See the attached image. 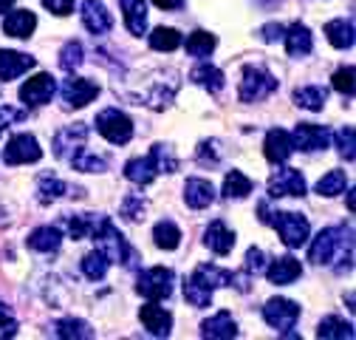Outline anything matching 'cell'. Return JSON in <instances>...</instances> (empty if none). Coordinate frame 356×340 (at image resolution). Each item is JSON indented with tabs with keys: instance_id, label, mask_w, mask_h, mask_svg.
<instances>
[{
	"instance_id": "47",
	"label": "cell",
	"mask_w": 356,
	"mask_h": 340,
	"mask_svg": "<svg viewBox=\"0 0 356 340\" xmlns=\"http://www.w3.org/2000/svg\"><path fill=\"white\" fill-rule=\"evenodd\" d=\"M15 334H17V320L6 304H0V340L15 337Z\"/></svg>"
},
{
	"instance_id": "15",
	"label": "cell",
	"mask_w": 356,
	"mask_h": 340,
	"mask_svg": "<svg viewBox=\"0 0 356 340\" xmlns=\"http://www.w3.org/2000/svg\"><path fill=\"white\" fill-rule=\"evenodd\" d=\"M60 91H63V100L68 108H85L94 97H99V85L85 77H71L63 82Z\"/></svg>"
},
{
	"instance_id": "31",
	"label": "cell",
	"mask_w": 356,
	"mask_h": 340,
	"mask_svg": "<svg viewBox=\"0 0 356 340\" xmlns=\"http://www.w3.org/2000/svg\"><path fill=\"white\" fill-rule=\"evenodd\" d=\"M325 37H328V42L334 49H350L353 46V20L348 17H339V20H331V23H325Z\"/></svg>"
},
{
	"instance_id": "36",
	"label": "cell",
	"mask_w": 356,
	"mask_h": 340,
	"mask_svg": "<svg viewBox=\"0 0 356 340\" xmlns=\"http://www.w3.org/2000/svg\"><path fill=\"white\" fill-rule=\"evenodd\" d=\"M147 40H150V49H156V52H175V49L184 42L181 34H178L175 29H170V26L153 29V31L147 34Z\"/></svg>"
},
{
	"instance_id": "24",
	"label": "cell",
	"mask_w": 356,
	"mask_h": 340,
	"mask_svg": "<svg viewBox=\"0 0 356 340\" xmlns=\"http://www.w3.org/2000/svg\"><path fill=\"white\" fill-rule=\"evenodd\" d=\"M286 49H289V57H305L311 54V49H314V37H311L308 26L305 23H294L291 29H286Z\"/></svg>"
},
{
	"instance_id": "6",
	"label": "cell",
	"mask_w": 356,
	"mask_h": 340,
	"mask_svg": "<svg viewBox=\"0 0 356 340\" xmlns=\"http://www.w3.org/2000/svg\"><path fill=\"white\" fill-rule=\"evenodd\" d=\"M350 241V227H325L308 247V261L317 267H328L337 255L345 249V244Z\"/></svg>"
},
{
	"instance_id": "16",
	"label": "cell",
	"mask_w": 356,
	"mask_h": 340,
	"mask_svg": "<svg viewBox=\"0 0 356 340\" xmlns=\"http://www.w3.org/2000/svg\"><path fill=\"white\" fill-rule=\"evenodd\" d=\"M79 15H82V26L91 31L94 37L108 34L113 29V17H111V12L105 9V3H99V0H85Z\"/></svg>"
},
{
	"instance_id": "34",
	"label": "cell",
	"mask_w": 356,
	"mask_h": 340,
	"mask_svg": "<svg viewBox=\"0 0 356 340\" xmlns=\"http://www.w3.org/2000/svg\"><path fill=\"white\" fill-rule=\"evenodd\" d=\"M97 222H99L97 212H74V216H65V227H68V235L74 241H82V238L91 235Z\"/></svg>"
},
{
	"instance_id": "13",
	"label": "cell",
	"mask_w": 356,
	"mask_h": 340,
	"mask_svg": "<svg viewBox=\"0 0 356 340\" xmlns=\"http://www.w3.org/2000/svg\"><path fill=\"white\" fill-rule=\"evenodd\" d=\"M308 190L305 179L297 167H283L272 176L269 182V199H283V196H294V199H302Z\"/></svg>"
},
{
	"instance_id": "21",
	"label": "cell",
	"mask_w": 356,
	"mask_h": 340,
	"mask_svg": "<svg viewBox=\"0 0 356 340\" xmlns=\"http://www.w3.org/2000/svg\"><path fill=\"white\" fill-rule=\"evenodd\" d=\"M204 244L215 252V255H229L232 252V247H235V233L220 222V219H215L209 227H207V233H204Z\"/></svg>"
},
{
	"instance_id": "14",
	"label": "cell",
	"mask_w": 356,
	"mask_h": 340,
	"mask_svg": "<svg viewBox=\"0 0 356 340\" xmlns=\"http://www.w3.org/2000/svg\"><path fill=\"white\" fill-rule=\"evenodd\" d=\"M40 156H42V148L31 134L12 137L6 142V150H3V162L6 164H29V162H37Z\"/></svg>"
},
{
	"instance_id": "38",
	"label": "cell",
	"mask_w": 356,
	"mask_h": 340,
	"mask_svg": "<svg viewBox=\"0 0 356 340\" xmlns=\"http://www.w3.org/2000/svg\"><path fill=\"white\" fill-rule=\"evenodd\" d=\"M153 241L159 249H178V244H181V230L172 222H159L153 227Z\"/></svg>"
},
{
	"instance_id": "32",
	"label": "cell",
	"mask_w": 356,
	"mask_h": 340,
	"mask_svg": "<svg viewBox=\"0 0 356 340\" xmlns=\"http://www.w3.org/2000/svg\"><path fill=\"white\" fill-rule=\"evenodd\" d=\"M328 100V91L323 85H302V88H294V102L305 111H323Z\"/></svg>"
},
{
	"instance_id": "33",
	"label": "cell",
	"mask_w": 356,
	"mask_h": 340,
	"mask_svg": "<svg viewBox=\"0 0 356 340\" xmlns=\"http://www.w3.org/2000/svg\"><path fill=\"white\" fill-rule=\"evenodd\" d=\"M94 334L97 332L91 329V323H85L79 318H63V320L54 323V337H63V340H71V337L88 340V337H94Z\"/></svg>"
},
{
	"instance_id": "1",
	"label": "cell",
	"mask_w": 356,
	"mask_h": 340,
	"mask_svg": "<svg viewBox=\"0 0 356 340\" xmlns=\"http://www.w3.org/2000/svg\"><path fill=\"white\" fill-rule=\"evenodd\" d=\"M88 134L91 128L85 122H74V125H65L63 131H57L51 148H54V156L68 162L74 170H82V173H105L108 170V162L102 156H94L85 150V142H88Z\"/></svg>"
},
{
	"instance_id": "2",
	"label": "cell",
	"mask_w": 356,
	"mask_h": 340,
	"mask_svg": "<svg viewBox=\"0 0 356 340\" xmlns=\"http://www.w3.org/2000/svg\"><path fill=\"white\" fill-rule=\"evenodd\" d=\"M175 170H178V159L172 156L170 145L159 142V145L150 148V153H147L145 159H130V162L124 164V179L133 182V185H139V187H145V185H150L156 176H161V173H175Z\"/></svg>"
},
{
	"instance_id": "41",
	"label": "cell",
	"mask_w": 356,
	"mask_h": 340,
	"mask_svg": "<svg viewBox=\"0 0 356 340\" xmlns=\"http://www.w3.org/2000/svg\"><path fill=\"white\" fill-rule=\"evenodd\" d=\"M345 185H348L345 170H331V173H325V176L317 182V193L331 199V196H339V193L345 190Z\"/></svg>"
},
{
	"instance_id": "25",
	"label": "cell",
	"mask_w": 356,
	"mask_h": 340,
	"mask_svg": "<svg viewBox=\"0 0 356 340\" xmlns=\"http://www.w3.org/2000/svg\"><path fill=\"white\" fill-rule=\"evenodd\" d=\"M60 244H63V233H60V227H51V224L37 227L26 238V247L34 249V252H57Z\"/></svg>"
},
{
	"instance_id": "40",
	"label": "cell",
	"mask_w": 356,
	"mask_h": 340,
	"mask_svg": "<svg viewBox=\"0 0 356 340\" xmlns=\"http://www.w3.org/2000/svg\"><path fill=\"white\" fill-rule=\"evenodd\" d=\"M82 63H85L82 42H76V40H68L65 46L60 49V68H63V71H68V74H74V71H76Z\"/></svg>"
},
{
	"instance_id": "50",
	"label": "cell",
	"mask_w": 356,
	"mask_h": 340,
	"mask_svg": "<svg viewBox=\"0 0 356 340\" xmlns=\"http://www.w3.org/2000/svg\"><path fill=\"white\" fill-rule=\"evenodd\" d=\"M42 6H46L49 12H54L57 17H65L74 12V0H42Z\"/></svg>"
},
{
	"instance_id": "30",
	"label": "cell",
	"mask_w": 356,
	"mask_h": 340,
	"mask_svg": "<svg viewBox=\"0 0 356 340\" xmlns=\"http://www.w3.org/2000/svg\"><path fill=\"white\" fill-rule=\"evenodd\" d=\"M190 79H193L195 85H201V88H207L209 94H218L220 88H224V71L215 68V65H209V63L195 65V68L190 71Z\"/></svg>"
},
{
	"instance_id": "54",
	"label": "cell",
	"mask_w": 356,
	"mask_h": 340,
	"mask_svg": "<svg viewBox=\"0 0 356 340\" xmlns=\"http://www.w3.org/2000/svg\"><path fill=\"white\" fill-rule=\"evenodd\" d=\"M3 212H6V210H3V207H0V227H3V224L9 222V219H3Z\"/></svg>"
},
{
	"instance_id": "23",
	"label": "cell",
	"mask_w": 356,
	"mask_h": 340,
	"mask_svg": "<svg viewBox=\"0 0 356 340\" xmlns=\"http://www.w3.org/2000/svg\"><path fill=\"white\" fill-rule=\"evenodd\" d=\"M201 337H212V340H229L238 337V323L229 312H218L209 320L201 323Z\"/></svg>"
},
{
	"instance_id": "43",
	"label": "cell",
	"mask_w": 356,
	"mask_h": 340,
	"mask_svg": "<svg viewBox=\"0 0 356 340\" xmlns=\"http://www.w3.org/2000/svg\"><path fill=\"white\" fill-rule=\"evenodd\" d=\"M331 82H334V88L342 94V97H353V65H345V68H339L334 77H331Z\"/></svg>"
},
{
	"instance_id": "44",
	"label": "cell",
	"mask_w": 356,
	"mask_h": 340,
	"mask_svg": "<svg viewBox=\"0 0 356 340\" xmlns=\"http://www.w3.org/2000/svg\"><path fill=\"white\" fill-rule=\"evenodd\" d=\"M353 128L350 125H345V128H339V131H337V148H339V153H342V159L345 162H353Z\"/></svg>"
},
{
	"instance_id": "11",
	"label": "cell",
	"mask_w": 356,
	"mask_h": 340,
	"mask_svg": "<svg viewBox=\"0 0 356 340\" xmlns=\"http://www.w3.org/2000/svg\"><path fill=\"white\" fill-rule=\"evenodd\" d=\"M294 150L302 153H314V150H325L331 145V131L325 125H314V122H300L291 134Z\"/></svg>"
},
{
	"instance_id": "17",
	"label": "cell",
	"mask_w": 356,
	"mask_h": 340,
	"mask_svg": "<svg viewBox=\"0 0 356 340\" xmlns=\"http://www.w3.org/2000/svg\"><path fill=\"white\" fill-rule=\"evenodd\" d=\"M263 153L272 164H283L289 162V156L294 153V142H291V134L283 131V128H272L266 134V142H263Z\"/></svg>"
},
{
	"instance_id": "7",
	"label": "cell",
	"mask_w": 356,
	"mask_h": 340,
	"mask_svg": "<svg viewBox=\"0 0 356 340\" xmlns=\"http://www.w3.org/2000/svg\"><path fill=\"white\" fill-rule=\"evenodd\" d=\"M277 88H280V82L275 74H269L260 65H246L238 94H241V102H260V100H269Z\"/></svg>"
},
{
	"instance_id": "27",
	"label": "cell",
	"mask_w": 356,
	"mask_h": 340,
	"mask_svg": "<svg viewBox=\"0 0 356 340\" xmlns=\"http://www.w3.org/2000/svg\"><path fill=\"white\" fill-rule=\"evenodd\" d=\"M34 29H37V17H34V12H29V9H15V12H9L6 20H3V31H6L9 37L26 40V37H31Z\"/></svg>"
},
{
	"instance_id": "9",
	"label": "cell",
	"mask_w": 356,
	"mask_h": 340,
	"mask_svg": "<svg viewBox=\"0 0 356 340\" xmlns=\"http://www.w3.org/2000/svg\"><path fill=\"white\" fill-rule=\"evenodd\" d=\"M263 320L269 323L272 329L289 334V337H297L291 329L300 320V304L289 301V298H272V301L263 307Z\"/></svg>"
},
{
	"instance_id": "45",
	"label": "cell",
	"mask_w": 356,
	"mask_h": 340,
	"mask_svg": "<svg viewBox=\"0 0 356 340\" xmlns=\"http://www.w3.org/2000/svg\"><path fill=\"white\" fill-rule=\"evenodd\" d=\"M198 162H201V164H209V167H215V164L220 162L218 139H207V142L198 145Z\"/></svg>"
},
{
	"instance_id": "28",
	"label": "cell",
	"mask_w": 356,
	"mask_h": 340,
	"mask_svg": "<svg viewBox=\"0 0 356 340\" xmlns=\"http://www.w3.org/2000/svg\"><path fill=\"white\" fill-rule=\"evenodd\" d=\"M68 193H71V187L63 179H57L54 173H42L37 179V201L40 204H54V201L65 199Z\"/></svg>"
},
{
	"instance_id": "10",
	"label": "cell",
	"mask_w": 356,
	"mask_h": 340,
	"mask_svg": "<svg viewBox=\"0 0 356 340\" xmlns=\"http://www.w3.org/2000/svg\"><path fill=\"white\" fill-rule=\"evenodd\" d=\"M172 284H175V272L167 270V267H153V270H145L139 275V284H136V292L147 301H164L172 292Z\"/></svg>"
},
{
	"instance_id": "4",
	"label": "cell",
	"mask_w": 356,
	"mask_h": 340,
	"mask_svg": "<svg viewBox=\"0 0 356 340\" xmlns=\"http://www.w3.org/2000/svg\"><path fill=\"white\" fill-rule=\"evenodd\" d=\"M257 212H260V222H263V224H272V227L280 233L283 244L291 247V249L302 247V244L308 241V235H311V224H308L305 216H300V212H289V210H286V212H280V210L272 212L266 201L257 204Z\"/></svg>"
},
{
	"instance_id": "53",
	"label": "cell",
	"mask_w": 356,
	"mask_h": 340,
	"mask_svg": "<svg viewBox=\"0 0 356 340\" xmlns=\"http://www.w3.org/2000/svg\"><path fill=\"white\" fill-rule=\"evenodd\" d=\"M348 210H350V212H353V187H350V190H348Z\"/></svg>"
},
{
	"instance_id": "19",
	"label": "cell",
	"mask_w": 356,
	"mask_h": 340,
	"mask_svg": "<svg viewBox=\"0 0 356 340\" xmlns=\"http://www.w3.org/2000/svg\"><path fill=\"white\" fill-rule=\"evenodd\" d=\"M139 318L145 323V329L153 334V337H167L172 332V315L164 309V307H156V301H150L147 307L139 309Z\"/></svg>"
},
{
	"instance_id": "26",
	"label": "cell",
	"mask_w": 356,
	"mask_h": 340,
	"mask_svg": "<svg viewBox=\"0 0 356 340\" xmlns=\"http://www.w3.org/2000/svg\"><path fill=\"white\" fill-rule=\"evenodd\" d=\"M184 201L193 210H207L215 201L212 182H207V179H187V185H184Z\"/></svg>"
},
{
	"instance_id": "12",
	"label": "cell",
	"mask_w": 356,
	"mask_h": 340,
	"mask_svg": "<svg viewBox=\"0 0 356 340\" xmlns=\"http://www.w3.org/2000/svg\"><path fill=\"white\" fill-rule=\"evenodd\" d=\"M54 91H57V79L51 74H37L20 85V100L26 102V108H40L51 102Z\"/></svg>"
},
{
	"instance_id": "29",
	"label": "cell",
	"mask_w": 356,
	"mask_h": 340,
	"mask_svg": "<svg viewBox=\"0 0 356 340\" xmlns=\"http://www.w3.org/2000/svg\"><path fill=\"white\" fill-rule=\"evenodd\" d=\"M353 334H356L353 323H348V320H342L337 315L323 318L320 326H317V337L320 340H353Z\"/></svg>"
},
{
	"instance_id": "39",
	"label": "cell",
	"mask_w": 356,
	"mask_h": 340,
	"mask_svg": "<svg viewBox=\"0 0 356 340\" xmlns=\"http://www.w3.org/2000/svg\"><path fill=\"white\" fill-rule=\"evenodd\" d=\"M252 179L243 176L241 170H232V173H227L224 179V199H246L252 193Z\"/></svg>"
},
{
	"instance_id": "51",
	"label": "cell",
	"mask_w": 356,
	"mask_h": 340,
	"mask_svg": "<svg viewBox=\"0 0 356 340\" xmlns=\"http://www.w3.org/2000/svg\"><path fill=\"white\" fill-rule=\"evenodd\" d=\"M153 3L159 9H164V12H175V9H184L187 0H153Z\"/></svg>"
},
{
	"instance_id": "18",
	"label": "cell",
	"mask_w": 356,
	"mask_h": 340,
	"mask_svg": "<svg viewBox=\"0 0 356 340\" xmlns=\"http://www.w3.org/2000/svg\"><path fill=\"white\" fill-rule=\"evenodd\" d=\"M37 60L31 54H23V52H9V49H0V79L9 82V79H17L23 77L29 68H34Z\"/></svg>"
},
{
	"instance_id": "49",
	"label": "cell",
	"mask_w": 356,
	"mask_h": 340,
	"mask_svg": "<svg viewBox=\"0 0 356 340\" xmlns=\"http://www.w3.org/2000/svg\"><path fill=\"white\" fill-rule=\"evenodd\" d=\"M260 37H263L266 42H280V40L286 37V26H280V23H266V26L260 29Z\"/></svg>"
},
{
	"instance_id": "46",
	"label": "cell",
	"mask_w": 356,
	"mask_h": 340,
	"mask_svg": "<svg viewBox=\"0 0 356 340\" xmlns=\"http://www.w3.org/2000/svg\"><path fill=\"white\" fill-rule=\"evenodd\" d=\"M29 114L20 111V108H12V105H0V134H6V128L23 122Z\"/></svg>"
},
{
	"instance_id": "52",
	"label": "cell",
	"mask_w": 356,
	"mask_h": 340,
	"mask_svg": "<svg viewBox=\"0 0 356 340\" xmlns=\"http://www.w3.org/2000/svg\"><path fill=\"white\" fill-rule=\"evenodd\" d=\"M15 6V0H0V15H6Z\"/></svg>"
},
{
	"instance_id": "48",
	"label": "cell",
	"mask_w": 356,
	"mask_h": 340,
	"mask_svg": "<svg viewBox=\"0 0 356 340\" xmlns=\"http://www.w3.org/2000/svg\"><path fill=\"white\" fill-rule=\"evenodd\" d=\"M243 267H246L249 275H252V272H254V275L263 272V270H266V255H263V249L249 247V249H246V264H243Z\"/></svg>"
},
{
	"instance_id": "20",
	"label": "cell",
	"mask_w": 356,
	"mask_h": 340,
	"mask_svg": "<svg viewBox=\"0 0 356 340\" xmlns=\"http://www.w3.org/2000/svg\"><path fill=\"white\" fill-rule=\"evenodd\" d=\"M263 272H266V278H269L272 284L286 286V284H294L302 275V264L297 258H291V255H283V258H275Z\"/></svg>"
},
{
	"instance_id": "8",
	"label": "cell",
	"mask_w": 356,
	"mask_h": 340,
	"mask_svg": "<svg viewBox=\"0 0 356 340\" xmlns=\"http://www.w3.org/2000/svg\"><path fill=\"white\" fill-rule=\"evenodd\" d=\"M97 131L113 145H127L133 139V122L119 108H105L97 116Z\"/></svg>"
},
{
	"instance_id": "42",
	"label": "cell",
	"mask_w": 356,
	"mask_h": 340,
	"mask_svg": "<svg viewBox=\"0 0 356 340\" xmlns=\"http://www.w3.org/2000/svg\"><path fill=\"white\" fill-rule=\"evenodd\" d=\"M145 210H147V204H145V199L139 193H127L124 201H122V219H127V222H145Z\"/></svg>"
},
{
	"instance_id": "37",
	"label": "cell",
	"mask_w": 356,
	"mask_h": 340,
	"mask_svg": "<svg viewBox=\"0 0 356 340\" xmlns=\"http://www.w3.org/2000/svg\"><path fill=\"white\" fill-rule=\"evenodd\" d=\"M215 46H218V37L204 31V29H198L187 37V54L190 57H209L215 52Z\"/></svg>"
},
{
	"instance_id": "22",
	"label": "cell",
	"mask_w": 356,
	"mask_h": 340,
	"mask_svg": "<svg viewBox=\"0 0 356 340\" xmlns=\"http://www.w3.org/2000/svg\"><path fill=\"white\" fill-rule=\"evenodd\" d=\"M122 15H124V26L133 37H142L147 31V3L145 0H119Z\"/></svg>"
},
{
	"instance_id": "3",
	"label": "cell",
	"mask_w": 356,
	"mask_h": 340,
	"mask_svg": "<svg viewBox=\"0 0 356 340\" xmlns=\"http://www.w3.org/2000/svg\"><path fill=\"white\" fill-rule=\"evenodd\" d=\"M232 275L229 270H220L215 264H201L187 281H184V298L187 304H193L195 309H204L212 304V292L218 286H232Z\"/></svg>"
},
{
	"instance_id": "35",
	"label": "cell",
	"mask_w": 356,
	"mask_h": 340,
	"mask_svg": "<svg viewBox=\"0 0 356 340\" xmlns=\"http://www.w3.org/2000/svg\"><path fill=\"white\" fill-rule=\"evenodd\" d=\"M108 267H111V258H108V255L99 247L91 249L82 258V272H85V278H91V281H102L108 275Z\"/></svg>"
},
{
	"instance_id": "5",
	"label": "cell",
	"mask_w": 356,
	"mask_h": 340,
	"mask_svg": "<svg viewBox=\"0 0 356 340\" xmlns=\"http://www.w3.org/2000/svg\"><path fill=\"white\" fill-rule=\"evenodd\" d=\"M94 244L108 255L111 264H124V267H133V261H136V252L130 249V244L124 241V235L113 227V222L108 216H99L94 233H91Z\"/></svg>"
}]
</instances>
